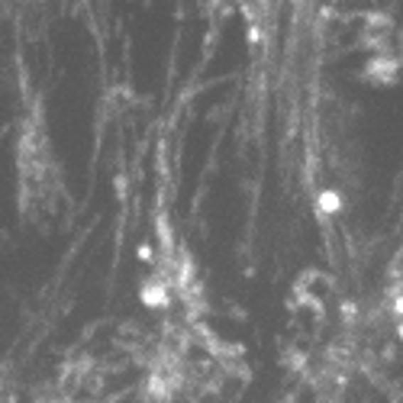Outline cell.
<instances>
[{"label":"cell","mask_w":403,"mask_h":403,"mask_svg":"<svg viewBox=\"0 0 403 403\" xmlns=\"http://www.w3.org/2000/svg\"><path fill=\"white\" fill-rule=\"evenodd\" d=\"M139 303L149 306V310H165V306L171 303L168 284H165V281H158V278L142 281V287H139Z\"/></svg>","instance_id":"1"},{"label":"cell","mask_w":403,"mask_h":403,"mask_svg":"<svg viewBox=\"0 0 403 403\" xmlns=\"http://www.w3.org/2000/svg\"><path fill=\"white\" fill-rule=\"evenodd\" d=\"M316 213L320 216H339L342 213V194L339 190H333V188L320 190V194H316Z\"/></svg>","instance_id":"2"},{"label":"cell","mask_w":403,"mask_h":403,"mask_svg":"<svg viewBox=\"0 0 403 403\" xmlns=\"http://www.w3.org/2000/svg\"><path fill=\"white\" fill-rule=\"evenodd\" d=\"M139 258L149 262V258H152V245H139Z\"/></svg>","instance_id":"3"}]
</instances>
